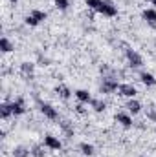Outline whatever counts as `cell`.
I'll list each match as a JSON object with an SVG mask.
<instances>
[{
  "label": "cell",
  "instance_id": "25",
  "mask_svg": "<svg viewBox=\"0 0 156 157\" xmlns=\"http://www.w3.org/2000/svg\"><path fill=\"white\" fill-rule=\"evenodd\" d=\"M26 24H28V26H37L39 22H37V20H35L31 15H28V17H26Z\"/></svg>",
  "mask_w": 156,
  "mask_h": 157
},
{
  "label": "cell",
  "instance_id": "1",
  "mask_svg": "<svg viewBox=\"0 0 156 157\" xmlns=\"http://www.w3.org/2000/svg\"><path fill=\"white\" fill-rule=\"evenodd\" d=\"M117 88H119V84H117L116 78L107 77V78H103V84H101V93H112V91H116Z\"/></svg>",
  "mask_w": 156,
  "mask_h": 157
},
{
  "label": "cell",
  "instance_id": "30",
  "mask_svg": "<svg viewBox=\"0 0 156 157\" xmlns=\"http://www.w3.org/2000/svg\"><path fill=\"white\" fill-rule=\"evenodd\" d=\"M140 157H145V155H140Z\"/></svg>",
  "mask_w": 156,
  "mask_h": 157
},
{
  "label": "cell",
  "instance_id": "18",
  "mask_svg": "<svg viewBox=\"0 0 156 157\" xmlns=\"http://www.w3.org/2000/svg\"><path fill=\"white\" fill-rule=\"evenodd\" d=\"M9 115H13V112H11V104H2V108H0V117L2 119H7Z\"/></svg>",
  "mask_w": 156,
  "mask_h": 157
},
{
  "label": "cell",
  "instance_id": "27",
  "mask_svg": "<svg viewBox=\"0 0 156 157\" xmlns=\"http://www.w3.org/2000/svg\"><path fill=\"white\" fill-rule=\"evenodd\" d=\"M149 117H151V119H154V121H156V112H153V110H149Z\"/></svg>",
  "mask_w": 156,
  "mask_h": 157
},
{
  "label": "cell",
  "instance_id": "5",
  "mask_svg": "<svg viewBox=\"0 0 156 157\" xmlns=\"http://www.w3.org/2000/svg\"><path fill=\"white\" fill-rule=\"evenodd\" d=\"M117 91H119V95H123V97H130V99L138 93V91H136V88H134L132 84H119Z\"/></svg>",
  "mask_w": 156,
  "mask_h": 157
},
{
  "label": "cell",
  "instance_id": "15",
  "mask_svg": "<svg viewBox=\"0 0 156 157\" xmlns=\"http://www.w3.org/2000/svg\"><path fill=\"white\" fill-rule=\"evenodd\" d=\"M55 91H57V93H59V97H61V99H64V101H66V99H70V95H72V91H70L66 86H57V88H55Z\"/></svg>",
  "mask_w": 156,
  "mask_h": 157
},
{
  "label": "cell",
  "instance_id": "29",
  "mask_svg": "<svg viewBox=\"0 0 156 157\" xmlns=\"http://www.w3.org/2000/svg\"><path fill=\"white\" fill-rule=\"evenodd\" d=\"M9 2H13V4H17V0H9Z\"/></svg>",
  "mask_w": 156,
  "mask_h": 157
},
{
  "label": "cell",
  "instance_id": "24",
  "mask_svg": "<svg viewBox=\"0 0 156 157\" xmlns=\"http://www.w3.org/2000/svg\"><path fill=\"white\" fill-rule=\"evenodd\" d=\"M61 126H63V130H64V132H66L68 135H74V130L70 128V124H68V121H63V122H61Z\"/></svg>",
  "mask_w": 156,
  "mask_h": 157
},
{
  "label": "cell",
  "instance_id": "23",
  "mask_svg": "<svg viewBox=\"0 0 156 157\" xmlns=\"http://www.w3.org/2000/svg\"><path fill=\"white\" fill-rule=\"evenodd\" d=\"M31 155L33 157H42L44 155V152H42L40 146H33V148H31Z\"/></svg>",
  "mask_w": 156,
  "mask_h": 157
},
{
  "label": "cell",
  "instance_id": "7",
  "mask_svg": "<svg viewBox=\"0 0 156 157\" xmlns=\"http://www.w3.org/2000/svg\"><path fill=\"white\" fill-rule=\"evenodd\" d=\"M11 112H13V115H22V113L26 112L24 101H22V99H17L15 102H11Z\"/></svg>",
  "mask_w": 156,
  "mask_h": 157
},
{
  "label": "cell",
  "instance_id": "6",
  "mask_svg": "<svg viewBox=\"0 0 156 157\" xmlns=\"http://www.w3.org/2000/svg\"><path fill=\"white\" fill-rule=\"evenodd\" d=\"M44 144L48 146V148H51V150H61V141L57 139V137H53V135H46L44 137Z\"/></svg>",
  "mask_w": 156,
  "mask_h": 157
},
{
  "label": "cell",
  "instance_id": "28",
  "mask_svg": "<svg viewBox=\"0 0 156 157\" xmlns=\"http://www.w3.org/2000/svg\"><path fill=\"white\" fill-rule=\"evenodd\" d=\"M151 4H153V6H156V0H151Z\"/></svg>",
  "mask_w": 156,
  "mask_h": 157
},
{
  "label": "cell",
  "instance_id": "13",
  "mask_svg": "<svg viewBox=\"0 0 156 157\" xmlns=\"http://www.w3.org/2000/svg\"><path fill=\"white\" fill-rule=\"evenodd\" d=\"M92 108H94V112H97V113H101V112H105V108H107V104L103 102V101H99V99H92Z\"/></svg>",
  "mask_w": 156,
  "mask_h": 157
},
{
  "label": "cell",
  "instance_id": "21",
  "mask_svg": "<svg viewBox=\"0 0 156 157\" xmlns=\"http://www.w3.org/2000/svg\"><path fill=\"white\" fill-rule=\"evenodd\" d=\"M31 17H33L37 22H40V20H44V18H46V13H44V11H39V9H35V11L31 13Z\"/></svg>",
  "mask_w": 156,
  "mask_h": 157
},
{
  "label": "cell",
  "instance_id": "17",
  "mask_svg": "<svg viewBox=\"0 0 156 157\" xmlns=\"http://www.w3.org/2000/svg\"><path fill=\"white\" fill-rule=\"evenodd\" d=\"M0 49H2L4 53H9V51H13V44L6 39V37H2V39H0Z\"/></svg>",
  "mask_w": 156,
  "mask_h": 157
},
{
  "label": "cell",
  "instance_id": "4",
  "mask_svg": "<svg viewBox=\"0 0 156 157\" xmlns=\"http://www.w3.org/2000/svg\"><path fill=\"white\" fill-rule=\"evenodd\" d=\"M127 59H129V64H130L132 68H140V66L143 64L142 57H140L134 49H127Z\"/></svg>",
  "mask_w": 156,
  "mask_h": 157
},
{
  "label": "cell",
  "instance_id": "22",
  "mask_svg": "<svg viewBox=\"0 0 156 157\" xmlns=\"http://www.w3.org/2000/svg\"><path fill=\"white\" fill-rule=\"evenodd\" d=\"M86 2V6L90 7V9H96L97 11V7H99V4H101V0H84Z\"/></svg>",
  "mask_w": 156,
  "mask_h": 157
},
{
  "label": "cell",
  "instance_id": "20",
  "mask_svg": "<svg viewBox=\"0 0 156 157\" xmlns=\"http://www.w3.org/2000/svg\"><path fill=\"white\" fill-rule=\"evenodd\" d=\"M68 6H70V4H68V0H55V7H57V9H61V11H66V9H68Z\"/></svg>",
  "mask_w": 156,
  "mask_h": 157
},
{
  "label": "cell",
  "instance_id": "19",
  "mask_svg": "<svg viewBox=\"0 0 156 157\" xmlns=\"http://www.w3.org/2000/svg\"><path fill=\"white\" fill-rule=\"evenodd\" d=\"M81 152H83L84 155H92V154H94V146L88 144V143H83V144H81Z\"/></svg>",
  "mask_w": 156,
  "mask_h": 157
},
{
  "label": "cell",
  "instance_id": "9",
  "mask_svg": "<svg viewBox=\"0 0 156 157\" xmlns=\"http://www.w3.org/2000/svg\"><path fill=\"white\" fill-rule=\"evenodd\" d=\"M127 110H129L132 115H136V113H140V112H142V104H140L138 101H132V99H130V101L127 102Z\"/></svg>",
  "mask_w": 156,
  "mask_h": 157
},
{
  "label": "cell",
  "instance_id": "14",
  "mask_svg": "<svg viewBox=\"0 0 156 157\" xmlns=\"http://www.w3.org/2000/svg\"><path fill=\"white\" fill-rule=\"evenodd\" d=\"M20 73H22L24 77H31V75H33V64L24 62V64L20 66Z\"/></svg>",
  "mask_w": 156,
  "mask_h": 157
},
{
  "label": "cell",
  "instance_id": "3",
  "mask_svg": "<svg viewBox=\"0 0 156 157\" xmlns=\"http://www.w3.org/2000/svg\"><path fill=\"white\" fill-rule=\"evenodd\" d=\"M40 112L44 113V117L51 119V121H55V119L59 117V113H57V110L51 106V104H46V102H40Z\"/></svg>",
  "mask_w": 156,
  "mask_h": 157
},
{
  "label": "cell",
  "instance_id": "16",
  "mask_svg": "<svg viewBox=\"0 0 156 157\" xmlns=\"http://www.w3.org/2000/svg\"><path fill=\"white\" fill-rule=\"evenodd\" d=\"M30 154H31V152H30L26 146H17V148L13 150V157H28Z\"/></svg>",
  "mask_w": 156,
  "mask_h": 157
},
{
  "label": "cell",
  "instance_id": "26",
  "mask_svg": "<svg viewBox=\"0 0 156 157\" xmlns=\"http://www.w3.org/2000/svg\"><path fill=\"white\" fill-rule=\"evenodd\" d=\"M76 110H77V113H84V106H83V104H77Z\"/></svg>",
  "mask_w": 156,
  "mask_h": 157
},
{
  "label": "cell",
  "instance_id": "8",
  "mask_svg": "<svg viewBox=\"0 0 156 157\" xmlns=\"http://www.w3.org/2000/svg\"><path fill=\"white\" fill-rule=\"evenodd\" d=\"M116 122H119V124L125 126V128H130V126H132V119H130V115H127V113H117Z\"/></svg>",
  "mask_w": 156,
  "mask_h": 157
},
{
  "label": "cell",
  "instance_id": "10",
  "mask_svg": "<svg viewBox=\"0 0 156 157\" xmlns=\"http://www.w3.org/2000/svg\"><path fill=\"white\" fill-rule=\"evenodd\" d=\"M142 15H143V18H145V20H147L149 24L156 26V11H154V9H145V11H143Z\"/></svg>",
  "mask_w": 156,
  "mask_h": 157
},
{
  "label": "cell",
  "instance_id": "11",
  "mask_svg": "<svg viewBox=\"0 0 156 157\" xmlns=\"http://www.w3.org/2000/svg\"><path fill=\"white\" fill-rule=\"evenodd\" d=\"M140 78H142V82H143L145 86H154L156 84L154 75H151V73H147V71H143V73L140 75Z\"/></svg>",
  "mask_w": 156,
  "mask_h": 157
},
{
  "label": "cell",
  "instance_id": "12",
  "mask_svg": "<svg viewBox=\"0 0 156 157\" xmlns=\"http://www.w3.org/2000/svg\"><path fill=\"white\" fill-rule=\"evenodd\" d=\"M76 97H77L81 102H92V97H90V93L86 90H77L76 91Z\"/></svg>",
  "mask_w": 156,
  "mask_h": 157
},
{
  "label": "cell",
  "instance_id": "2",
  "mask_svg": "<svg viewBox=\"0 0 156 157\" xmlns=\"http://www.w3.org/2000/svg\"><path fill=\"white\" fill-rule=\"evenodd\" d=\"M97 11H99V13H103L105 17H116V13H117V9H116V7H114L112 4L105 2V0H101V4H99Z\"/></svg>",
  "mask_w": 156,
  "mask_h": 157
}]
</instances>
